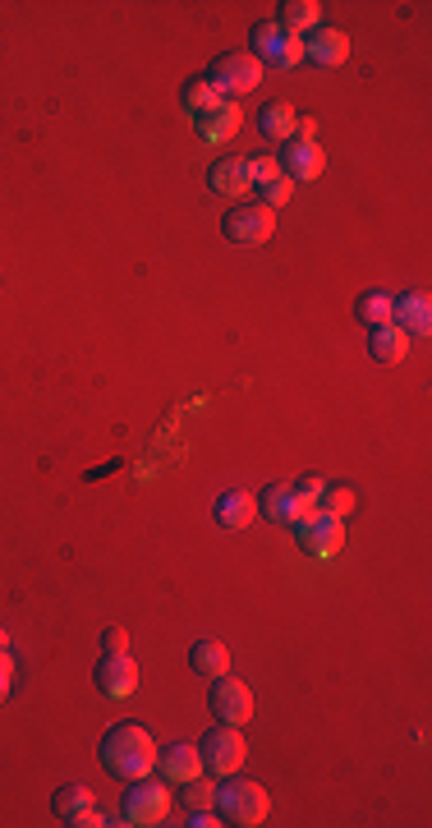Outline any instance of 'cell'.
I'll return each instance as SVG.
<instances>
[{
  "label": "cell",
  "instance_id": "obj_33",
  "mask_svg": "<svg viewBox=\"0 0 432 828\" xmlns=\"http://www.w3.org/2000/svg\"><path fill=\"white\" fill-rule=\"evenodd\" d=\"M102 824H110V819H106V815H102L97 806H88V810H83V815H78V819H74L70 828H102Z\"/></svg>",
  "mask_w": 432,
  "mask_h": 828
},
{
  "label": "cell",
  "instance_id": "obj_28",
  "mask_svg": "<svg viewBox=\"0 0 432 828\" xmlns=\"http://www.w3.org/2000/svg\"><path fill=\"white\" fill-rule=\"evenodd\" d=\"M257 193H263V198H257V203H263V208H281V203H291V193H295V185L291 180H285V176H276V180H267V185H257Z\"/></svg>",
  "mask_w": 432,
  "mask_h": 828
},
{
  "label": "cell",
  "instance_id": "obj_19",
  "mask_svg": "<svg viewBox=\"0 0 432 828\" xmlns=\"http://www.w3.org/2000/svg\"><path fill=\"white\" fill-rule=\"evenodd\" d=\"M208 189L212 193H225V198H240L253 189L249 170H244V157H221L212 170H208Z\"/></svg>",
  "mask_w": 432,
  "mask_h": 828
},
{
  "label": "cell",
  "instance_id": "obj_15",
  "mask_svg": "<svg viewBox=\"0 0 432 828\" xmlns=\"http://www.w3.org/2000/svg\"><path fill=\"white\" fill-rule=\"evenodd\" d=\"M391 323L405 336H428L432 332V300L423 291H405L400 300H391Z\"/></svg>",
  "mask_w": 432,
  "mask_h": 828
},
{
  "label": "cell",
  "instance_id": "obj_4",
  "mask_svg": "<svg viewBox=\"0 0 432 828\" xmlns=\"http://www.w3.org/2000/svg\"><path fill=\"white\" fill-rule=\"evenodd\" d=\"M249 42H253V61L257 65H272V70H295L299 61H304V38H295V33H285V28L272 19V23H253V33H249Z\"/></svg>",
  "mask_w": 432,
  "mask_h": 828
},
{
  "label": "cell",
  "instance_id": "obj_22",
  "mask_svg": "<svg viewBox=\"0 0 432 828\" xmlns=\"http://www.w3.org/2000/svg\"><path fill=\"white\" fill-rule=\"evenodd\" d=\"M276 23L285 28V33L304 38V28H318V23H323V6H318V0H285L281 14H276Z\"/></svg>",
  "mask_w": 432,
  "mask_h": 828
},
{
  "label": "cell",
  "instance_id": "obj_26",
  "mask_svg": "<svg viewBox=\"0 0 432 828\" xmlns=\"http://www.w3.org/2000/svg\"><path fill=\"white\" fill-rule=\"evenodd\" d=\"M318 511H331V516H350V511H355V493L350 489H340V483H327V489H323V497H318Z\"/></svg>",
  "mask_w": 432,
  "mask_h": 828
},
{
  "label": "cell",
  "instance_id": "obj_23",
  "mask_svg": "<svg viewBox=\"0 0 432 828\" xmlns=\"http://www.w3.org/2000/svg\"><path fill=\"white\" fill-rule=\"evenodd\" d=\"M295 106L291 102H267L263 111H257V129H263L267 138H276V143H285V138H295Z\"/></svg>",
  "mask_w": 432,
  "mask_h": 828
},
{
  "label": "cell",
  "instance_id": "obj_16",
  "mask_svg": "<svg viewBox=\"0 0 432 828\" xmlns=\"http://www.w3.org/2000/svg\"><path fill=\"white\" fill-rule=\"evenodd\" d=\"M345 55H350V38H345L340 28L318 23V28H313V33L304 38V61H313V65H340Z\"/></svg>",
  "mask_w": 432,
  "mask_h": 828
},
{
  "label": "cell",
  "instance_id": "obj_27",
  "mask_svg": "<svg viewBox=\"0 0 432 828\" xmlns=\"http://www.w3.org/2000/svg\"><path fill=\"white\" fill-rule=\"evenodd\" d=\"M244 170H249V180H253V185H267V180L281 176L272 153H249V157H244Z\"/></svg>",
  "mask_w": 432,
  "mask_h": 828
},
{
  "label": "cell",
  "instance_id": "obj_8",
  "mask_svg": "<svg viewBox=\"0 0 432 828\" xmlns=\"http://www.w3.org/2000/svg\"><path fill=\"white\" fill-rule=\"evenodd\" d=\"M208 709L217 713V723L225 727H244L253 719V691L235 677H212V691H208Z\"/></svg>",
  "mask_w": 432,
  "mask_h": 828
},
{
  "label": "cell",
  "instance_id": "obj_21",
  "mask_svg": "<svg viewBox=\"0 0 432 828\" xmlns=\"http://www.w3.org/2000/svg\"><path fill=\"white\" fill-rule=\"evenodd\" d=\"M88 806H93V792L83 783H65V787H55V796H51V815L61 824H74Z\"/></svg>",
  "mask_w": 432,
  "mask_h": 828
},
{
  "label": "cell",
  "instance_id": "obj_10",
  "mask_svg": "<svg viewBox=\"0 0 432 828\" xmlns=\"http://www.w3.org/2000/svg\"><path fill=\"white\" fill-rule=\"evenodd\" d=\"M323 166H327V153L318 148V143H304V138H285V148L276 153V170H281V176L291 180V185L318 180Z\"/></svg>",
  "mask_w": 432,
  "mask_h": 828
},
{
  "label": "cell",
  "instance_id": "obj_7",
  "mask_svg": "<svg viewBox=\"0 0 432 828\" xmlns=\"http://www.w3.org/2000/svg\"><path fill=\"white\" fill-rule=\"evenodd\" d=\"M198 755H203V768L212 778H225V774H235V768L244 764V736H240V727H225V723H217L203 741H198Z\"/></svg>",
  "mask_w": 432,
  "mask_h": 828
},
{
  "label": "cell",
  "instance_id": "obj_2",
  "mask_svg": "<svg viewBox=\"0 0 432 828\" xmlns=\"http://www.w3.org/2000/svg\"><path fill=\"white\" fill-rule=\"evenodd\" d=\"M212 810L225 819V824H240V828H253V824H263L272 801H267V792L257 787V783H244V778H221L217 783V796H212Z\"/></svg>",
  "mask_w": 432,
  "mask_h": 828
},
{
  "label": "cell",
  "instance_id": "obj_6",
  "mask_svg": "<svg viewBox=\"0 0 432 828\" xmlns=\"http://www.w3.org/2000/svg\"><path fill=\"white\" fill-rule=\"evenodd\" d=\"M170 815V792L161 783L148 778H134L129 792H125V801H120V824H138V828H148V824H166Z\"/></svg>",
  "mask_w": 432,
  "mask_h": 828
},
{
  "label": "cell",
  "instance_id": "obj_3",
  "mask_svg": "<svg viewBox=\"0 0 432 828\" xmlns=\"http://www.w3.org/2000/svg\"><path fill=\"white\" fill-rule=\"evenodd\" d=\"M203 78L212 83L217 97H230V102H235L240 93H253L257 83H263V65H257L249 51H225V55H217V61L208 65Z\"/></svg>",
  "mask_w": 432,
  "mask_h": 828
},
{
  "label": "cell",
  "instance_id": "obj_24",
  "mask_svg": "<svg viewBox=\"0 0 432 828\" xmlns=\"http://www.w3.org/2000/svg\"><path fill=\"white\" fill-rule=\"evenodd\" d=\"M355 313H359V323H363V327H382V323H391V295L368 291V295H359Z\"/></svg>",
  "mask_w": 432,
  "mask_h": 828
},
{
  "label": "cell",
  "instance_id": "obj_31",
  "mask_svg": "<svg viewBox=\"0 0 432 828\" xmlns=\"http://www.w3.org/2000/svg\"><path fill=\"white\" fill-rule=\"evenodd\" d=\"M129 649V636L120 631V626H106L102 631V653H125Z\"/></svg>",
  "mask_w": 432,
  "mask_h": 828
},
{
  "label": "cell",
  "instance_id": "obj_12",
  "mask_svg": "<svg viewBox=\"0 0 432 828\" xmlns=\"http://www.w3.org/2000/svg\"><path fill=\"white\" fill-rule=\"evenodd\" d=\"M97 691L106 700H129L138 691V668L129 653H102V663H97Z\"/></svg>",
  "mask_w": 432,
  "mask_h": 828
},
{
  "label": "cell",
  "instance_id": "obj_32",
  "mask_svg": "<svg viewBox=\"0 0 432 828\" xmlns=\"http://www.w3.org/2000/svg\"><path fill=\"white\" fill-rule=\"evenodd\" d=\"M10 681H14V659H10L6 649H0V700L10 695Z\"/></svg>",
  "mask_w": 432,
  "mask_h": 828
},
{
  "label": "cell",
  "instance_id": "obj_35",
  "mask_svg": "<svg viewBox=\"0 0 432 828\" xmlns=\"http://www.w3.org/2000/svg\"><path fill=\"white\" fill-rule=\"evenodd\" d=\"M0 649H6V631H0Z\"/></svg>",
  "mask_w": 432,
  "mask_h": 828
},
{
  "label": "cell",
  "instance_id": "obj_1",
  "mask_svg": "<svg viewBox=\"0 0 432 828\" xmlns=\"http://www.w3.org/2000/svg\"><path fill=\"white\" fill-rule=\"evenodd\" d=\"M97 759L110 778H148L152 768H157V741L148 727H138V723H115L106 727L102 736V746H97Z\"/></svg>",
  "mask_w": 432,
  "mask_h": 828
},
{
  "label": "cell",
  "instance_id": "obj_13",
  "mask_svg": "<svg viewBox=\"0 0 432 828\" xmlns=\"http://www.w3.org/2000/svg\"><path fill=\"white\" fill-rule=\"evenodd\" d=\"M240 120H244L240 102L221 97V102H212L208 111H198V116H193V129H198V138H203V143H225V138H235Z\"/></svg>",
  "mask_w": 432,
  "mask_h": 828
},
{
  "label": "cell",
  "instance_id": "obj_17",
  "mask_svg": "<svg viewBox=\"0 0 432 828\" xmlns=\"http://www.w3.org/2000/svg\"><path fill=\"white\" fill-rule=\"evenodd\" d=\"M212 516H217L221 530H249L253 516H257V502H253V493H244V489H230V493L217 497Z\"/></svg>",
  "mask_w": 432,
  "mask_h": 828
},
{
  "label": "cell",
  "instance_id": "obj_5",
  "mask_svg": "<svg viewBox=\"0 0 432 828\" xmlns=\"http://www.w3.org/2000/svg\"><path fill=\"white\" fill-rule=\"evenodd\" d=\"M276 231V212L263 208L257 198H249V203H235L225 217H221V235L230 244H267Z\"/></svg>",
  "mask_w": 432,
  "mask_h": 828
},
{
  "label": "cell",
  "instance_id": "obj_29",
  "mask_svg": "<svg viewBox=\"0 0 432 828\" xmlns=\"http://www.w3.org/2000/svg\"><path fill=\"white\" fill-rule=\"evenodd\" d=\"M180 792H185L189 810H203V806H212V796H217V783H203V774H198V778L180 783Z\"/></svg>",
  "mask_w": 432,
  "mask_h": 828
},
{
  "label": "cell",
  "instance_id": "obj_30",
  "mask_svg": "<svg viewBox=\"0 0 432 828\" xmlns=\"http://www.w3.org/2000/svg\"><path fill=\"white\" fill-rule=\"evenodd\" d=\"M295 489V497L308 506V511H318V497H323V489H327V479H318V474H304V479H295L291 483Z\"/></svg>",
  "mask_w": 432,
  "mask_h": 828
},
{
  "label": "cell",
  "instance_id": "obj_34",
  "mask_svg": "<svg viewBox=\"0 0 432 828\" xmlns=\"http://www.w3.org/2000/svg\"><path fill=\"white\" fill-rule=\"evenodd\" d=\"M313 134H318V120H313V116H299V120H295V138H304V143H318Z\"/></svg>",
  "mask_w": 432,
  "mask_h": 828
},
{
  "label": "cell",
  "instance_id": "obj_14",
  "mask_svg": "<svg viewBox=\"0 0 432 828\" xmlns=\"http://www.w3.org/2000/svg\"><path fill=\"white\" fill-rule=\"evenodd\" d=\"M157 774L166 783H189L203 774V755H198V746H189V741H166L157 751Z\"/></svg>",
  "mask_w": 432,
  "mask_h": 828
},
{
  "label": "cell",
  "instance_id": "obj_25",
  "mask_svg": "<svg viewBox=\"0 0 432 828\" xmlns=\"http://www.w3.org/2000/svg\"><path fill=\"white\" fill-rule=\"evenodd\" d=\"M180 102H185L189 116H198V111H208V106H212V102H221V97L212 93V83H208V78H189L185 88H180Z\"/></svg>",
  "mask_w": 432,
  "mask_h": 828
},
{
  "label": "cell",
  "instance_id": "obj_18",
  "mask_svg": "<svg viewBox=\"0 0 432 828\" xmlns=\"http://www.w3.org/2000/svg\"><path fill=\"white\" fill-rule=\"evenodd\" d=\"M368 355L378 364H400L410 355V336L400 332L396 323H382V327H368Z\"/></svg>",
  "mask_w": 432,
  "mask_h": 828
},
{
  "label": "cell",
  "instance_id": "obj_11",
  "mask_svg": "<svg viewBox=\"0 0 432 828\" xmlns=\"http://www.w3.org/2000/svg\"><path fill=\"white\" fill-rule=\"evenodd\" d=\"M253 502H257V516H267L272 525H285V530H295L308 516V506L295 497L291 483H267V489L257 493Z\"/></svg>",
  "mask_w": 432,
  "mask_h": 828
},
{
  "label": "cell",
  "instance_id": "obj_9",
  "mask_svg": "<svg viewBox=\"0 0 432 828\" xmlns=\"http://www.w3.org/2000/svg\"><path fill=\"white\" fill-rule=\"evenodd\" d=\"M299 534V548L308 557H336L345 548V525L340 516H331V511H308V516L295 525Z\"/></svg>",
  "mask_w": 432,
  "mask_h": 828
},
{
  "label": "cell",
  "instance_id": "obj_20",
  "mask_svg": "<svg viewBox=\"0 0 432 828\" xmlns=\"http://www.w3.org/2000/svg\"><path fill=\"white\" fill-rule=\"evenodd\" d=\"M189 668L198 672V677H225L230 672V649L221 644V640H193L189 644Z\"/></svg>",
  "mask_w": 432,
  "mask_h": 828
}]
</instances>
